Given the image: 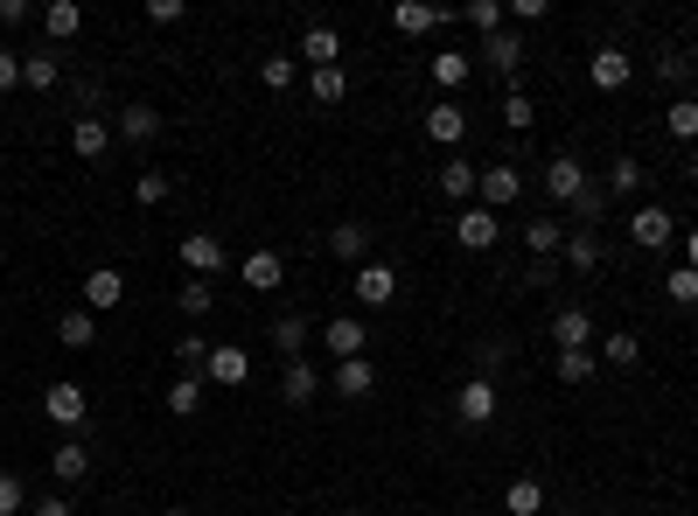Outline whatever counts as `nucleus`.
Here are the masks:
<instances>
[{"label":"nucleus","mask_w":698,"mask_h":516,"mask_svg":"<svg viewBox=\"0 0 698 516\" xmlns=\"http://www.w3.org/2000/svg\"><path fill=\"white\" fill-rule=\"evenodd\" d=\"M670 238H678V217H670L663 202H636V210H629V245H642V251H663Z\"/></svg>","instance_id":"obj_1"},{"label":"nucleus","mask_w":698,"mask_h":516,"mask_svg":"<svg viewBox=\"0 0 698 516\" xmlns=\"http://www.w3.org/2000/svg\"><path fill=\"white\" fill-rule=\"evenodd\" d=\"M230 266V251H224V238L217 230H189L183 238V272H196V279H217Z\"/></svg>","instance_id":"obj_2"},{"label":"nucleus","mask_w":698,"mask_h":516,"mask_svg":"<svg viewBox=\"0 0 698 516\" xmlns=\"http://www.w3.org/2000/svg\"><path fill=\"white\" fill-rule=\"evenodd\" d=\"M350 287H356V300H364V307H392L399 300V272L384 266V258H364V266L350 272Z\"/></svg>","instance_id":"obj_3"},{"label":"nucleus","mask_w":698,"mask_h":516,"mask_svg":"<svg viewBox=\"0 0 698 516\" xmlns=\"http://www.w3.org/2000/svg\"><path fill=\"white\" fill-rule=\"evenodd\" d=\"M203 384H217V391H238V384H252V356L238 343H217L210 364H203Z\"/></svg>","instance_id":"obj_4"},{"label":"nucleus","mask_w":698,"mask_h":516,"mask_svg":"<svg viewBox=\"0 0 698 516\" xmlns=\"http://www.w3.org/2000/svg\"><path fill=\"white\" fill-rule=\"evenodd\" d=\"M454 419L461 426H489V419H497V377H469V384H461V391H454Z\"/></svg>","instance_id":"obj_5"},{"label":"nucleus","mask_w":698,"mask_h":516,"mask_svg":"<svg viewBox=\"0 0 698 516\" xmlns=\"http://www.w3.org/2000/svg\"><path fill=\"white\" fill-rule=\"evenodd\" d=\"M524 57H531V49H524V36H517V29L482 36V63L497 70V77H510V85H517V70H524Z\"/></svg>","instance_id":"obj_6"},{"label":"nucleus","mask_w":698,"mask_h":516,"mask_svg":"<svg viewBox=\"0 0 698 516\" xmlns=\"http://www.w3.org/2000/svg\"><path fill=\"white\" fill-rule=\"evenodd\" d=\"M42 411H49V419H57V426H85V411H91V391H85V384H49V391H42Z\"/></svg>","instance_id":"obj_7"},{"label":"nucleus","mask_w":698,"mask_h":516,"mask_svg":"<svg viewBox=\"0 0 698 516\" xmlns=\"http://www.w3.org/2000/svg\"><path fill=\"white\" fill-rule=\"evenodd\" d=\"M454 238H461V251H489V245L503 238V217L482 210V202H469V210H461V224H454Z\"/></svg>","instance_id":"obj_8"},{"label":"nucleus","mask_w":698,"mask_h":516,"mask_svg":"<svg viewBox=\"0 0 698 516\" xmlns=\"http://www.w3.org/2000/svg\"><path fill=\"white\" fill-rule=\"evenodd\" d=\"M106 147H112V126L98 119V112H77L70 119V153H77V161H106Z\"/></svg>","instance_id":"obj_9"},{"label":"nucleus","mask_w":698,"mask_h":516,"mask_svg":"<svg viewBox=\"0 0 698 516\" xmlns=\"http://www.w3.org/2000/svg\"><path fill=\"white\" fill-rule=\"evenodd\" d=\"M587 77L601 91H629V77H636V63H629V49H615V42H601L593 49V63H587Z\"/></svg>","instance_id":"obj_10"},{"label":"nucleus","mask_w":698,"mask_h":516,"mask_svg":"<svg viewBox=\"0 0 698 516\" xmlns=\"http://www.w3.org/2000/svg\"><path fill=\"white\" fill-rule=\"evenodd\" d=\"M364 343H371V328L356 321V315H335V321L322 328V349L335 356V364H350V356H364Z\"/></svg>","instance_id":"obj_11"},{"label":"nucleus","mask_w":698,"mask_h":516,"mask_svg":"<svg viewBox=\"0 0 698 516\" xmlns=\"http://www.w3.org/2000/svg\"><path fill=\"white\" fill-rule=\"evenodd\" d=\"M126 300V272L119 266H91L85 272V307H91V315H106V307H119Z\"/></svg>","instance_id":"obj_12"},{"label":"nucleus","mask_w":698,"mask_h":516,"mask_svg":"<svg viewBox=\"0 0 698 516\" xmlns=\"http://www.w3.org/2000/svg\"><path fill=\"white\" fill-rule=\"evenodd\" d=\"M545 189H552V202H573V196L587 189L580 153H552V161H545Z\"/></svg>","instance_id":"obj_13"},{"label":"nucleus","mask_w":698,"mask_h":516,"mask_svg":"<svg viewBox=\"0 0 698 516\" xmlns=\"http://www.w3.org/2000/svg\"><path fill=\"white\" fill-rule=\"evenodd\" d=\"M238 272H245L252 294H279V287H287V258H279V251H252Z\"/></svg>","instance_id":"obj_14"},{"label":"nucleus","mask_w":698,"mask_h":516,"mask_svg":"<svg viewBox=\"0 0 698 516\" xmlns=\"http://www.w3.org/2000/svg\"><path fill=\"white\" fill-rule=\"evenodd\" d=\"M482 210H510V202L517 196H524V175H517V168H482Z\"/></svg>","instance_id":"obj_15"},{"label":"nucleus","mask_w":698,"mask_h":516,"mask_svg":"<svg viewBox=\"0 0 698 516\" xmlns=\"http://www.w3.org/2000/svg\"><path fill=\"white\" fill-rule=\"evenodd\" d=\"M301 63H315V70H335V63H343V36H335L328 21H315V29L301 36Z\"/></svg>","instance_id":"obj_16"},{"label":"nucleus","mask_w":698,"mask_h":516,"mask_svg":"<svg viewBox=\"0 0 698 516\" xmlns=\"http://www.w3.org/2000/svg\"><path fill=\"white\" fill-rule=\"evenodd\" d=\"M426 140H441V147H461V140H469V112H461L454 98H441V106L426 112Z\"/></svg>","instance_id":"obj_17"},{"label":"nucleus","mask_w":698,"mask_h":516,"mask_svg":"<svg viewBox=\"0 0 698 516\" xmlns=\"http://www.w3.org/2000/svg\"><path fill=\"white\" fill-rule=\"evenodd\" d=\"M552 343L559 349H593V315L587 307H559L552 315Z\"/></svg>","instance_id":"obj_18"},{"label":"nucleus","mask_w":698,"mask_h":516,"mask_svg":"<svg viewBox=\"0 0 698 516\" xmlns=\"http://www.w3.org/2000/svg\"><path fill=\"white\" fill-rule=\"evenodd\" d=\"M328 391H343V398H371V391H377V370H371V356H350V364H335Z\"/></svg>","instance_id":"obj_19"},{"label":"nucleus","mask_w":698,"mask_h":516,"mask_svg":"<svg viewBox=\"0 0 698 516\" xmlns=\"http://www.w3.org/2000/svg\"><path fill=\"white\" fill-rule=\"evenodd\" d=\"M112 133H119L126 147H147L154 133H161V112H154V106H126V112L112 119Z\"/></svg>","instance_id":"obj_20"},{"label":"nucleus","mask_w":698,"mask_h":516,"mask_svg":"<svg viewBox=\"0 0 698 516\" xmlns=\"http://www.w3.org/2000/svg\"><path fill=\"white\" fill-rule=\"evenodd\" d=\"M328 251L343 258V266H364V258H371V224H335L328 230Z\"/></svg>","instance_id":"obj_21"},{"label":"nucleus","mask_w":698,"mask_h":516,"mask_svg":"<svg viewBox=\"0 0 698 516\" xmlns=\"http://www.w3.org/2000/svg\"><path fill=\"white\" fill-rule=\"evenodd\" d=\"M503 509H510V516H545V482H538V475H517V482L503 488Z\"/></svg>","instance_id":"obj_22"},{"label":"nucleus","mask_w":698,"mask_h":516,"mask_svg":"<svg viewBox=\"0 0 698 516\" xmlns=\"http://www.w3.org/2000/svg\"><path fill=\"white\" fill-rule=\"evenodd\" d=\"M42 29L57 36V42H77V36H85V8H77V0H49V8H42Z\"/></svg>","instance_id":"obj_23"},{"label":"nucleus","mask_w":698,"mask_h":516,"mask_svg":"<svg viewBox=\"0 0 698 516\" xmlns=\"http://www.w3.org/2000/svg\"><path fill=\"white\" fill-rule=\"evenodd\" d=\"M21 85H29V91H57V85H63L57 49H36V57H21Z\"/></svg>","instance_id":"obj_24"},{"label":"nucleus","mask_w":698,"mask_h":516,"mask_svg":"<svg viewBox=\"0 0 698 516\" xmlns=\"http://www.w3.org/2000/svg\"><path fill=\"white\" fill-rule=\"evenodd\" d=\"M441 8H420V0H399V8H392V29L399 36H433V29H441Z\"/></svg>","instance_id":"obj_25"},{"label":"nucleus","mask_w":698,"mask_h":516,"mask_svg":"<svg viewBox=\"0 0 698 516\" xmlns=\"http://www.w3.org/2000/svg\"><path fill=\"white\" fill-rule=\"evenodd\" d=\"M203 391H210V384H203V377H175L168 391H161V405L175 411V419H196V411H203Z\"/></svg>","instance_id":"obj_26"},{"label":"nucleus","mask_w":698,"mask_h":516,"mask_svg":"<svg viewBox=\"0 0 698 516\" xmlns=\"http://www.w3.org/2000/svg\"><path fill=\"white\" fill-rule=\"evenodd\" d=\"M307 343H315V328H307L301 315H279V321H273V349L287 356V364H301V349H307Z\"/></svg>","instance_id":"obj_27"},{"label":"nucleus","mask_w":698,"mask_h":516,"mask_svg":"<svg viewBox=\"0 0 698 516\" xmlns=\"http://www.w3.org/2000/svg\"><path fill=\"white\" fill-rule=\"evenodd\" d=\"M57 343L63 349H91L98 343V315H91V307H70V315L57 321Z\"/></svg>","instance_id":"obj_28"},{"label":"nucleus","mask_w":698,"mask_h":516,"mask_svg":"<svg viewBox=\"0 0 698 516\" xmlns=\"http://www.w3.org/2000/svg\"><path fill=\"white\" fill-rule=\"evenodd\" d=\"M315 391H322V370L307 364V356H301V364H287V377H279V398H287V405H307Z\"/></svg>","instance_id":"obj_29"},{"label":"nucleus","mask_w":698,"mask_h":516,"mask_svg":"<svg viewBox=\"0 0 698 516\" xmlns=\"http://www.w3.org/2000/svg\"><path fill=\"white\" fill-rule=\"evenodd\" d=\"M524 245H531V258H538V266H545V258H559V245H566L559 217H531V224H524Z\"/></svg>","instance_id":"obj_30"},{"label":"nucleus","mask_w":698,"mask_h":516,"mask_svg":"<svg viewBox=\"0 0 698 516\" xmlns=\"http://www.w3.org/2000/svg\"><path fill=\"white\" fill-rule=\"evenodd\" d=\"M49 475H57L63 488H70V482H85V475H91V447H77V440H63L57 454H49Z\"/></svg>","instance_id":"obj_31"},{"label":"nucleus","mask_w":698,"mask_h":516,"mask_svg":"<svg viewBox=\"0 0 698 516\" xmlns=\"http://www.w3.org/2000/svg\"><path fill=\"white\" fill-rule=\"evenodd\" d=\"M642 182H650V168H642L636 153H622V161L608 168V182H601V189H608V196H642Z\"/></svg>","instance_id":"obj_32"},{"label":"nucleus","mask_w":698,"mask_h":516,"mask_svg":"<svg viewBox=\"0 0 698 516\" xmlns=\"http://www.w3.org/2000/svg\"><path fill=\"white\" fill-rule=\"evenodd\" d=\"M482 189V168H469V161H461V153H454V161L441 168V196H454V202H469Z\"/></svg>","instance_id":"obj_33"},{"label":"nucleus","mask_w":698,"mask_h":516,"mask_svg":"<svg viewBox=\"0 0 698 516\" xmlns=\"http://www.w3.org/2000/svg\"><path fill=\"white\" fill-rule=\"evenodd\" d=\"M559 258H566L573 272H593V266H601V238H593V230H573V238L559 245Z\"/></svg>","instance_id":"obj_34"},{"label":"nucleus","mask_w":698,"mask_h":516,"mask_svg":"<svg viewBox=\"0 0 698 516\" xmlns=\"http://www.w3.org/2000/svg\"><path fill=\"white\" fill-rule=\"evenodd\" d=\"M663 133L670 140H698V98H670L663 106Z\"/></svg>","instance_id":"obj_35"},{"label":"nucleus","mask_w":698,"mask_h":516,"mask_svg":"<svg viewBox=\"0 0 698 516\" xmlns=\"http://www.w3.org/2000/svg\"><path fill=\"white\" fill-rule=\"evenodd\" d=\"M601 217H608V189H601V182H587V189L573 196V230H593Z\"/></svg>","instance_id":"obj_36"},{"label":"nucleus","mask_w":698,"mask_h":516,"mask_svg":"<svg viewBox=\"0 0 698 516\" xmlns=\"http://www.w3.org/2000/svg\"><path fill=\"white\" fill-rule=\"evenodd\" d=\"M593 370H601L593 349H559V384H593Z\"/></svg>","instance_id":"obj_37"},{"label":"nucleus","mask_w":698,"mask_h":516,"mask_svg":"<svg viewBox=\"0 0 698 516\" xmlns=\"http://www.w3.org/2000/svg\"><path fill=\"white\" fill-rule=\"evenodd\" d=\"M307 91H315L322 106H343V98H350V70H343V63H335V70H315V77H307Z\"/></svg>","instance_id":"obj_38"},{"label":"nucleus","mask_w":698,"mask_h":516,"mask_svg":"<svg viewBox=\"0 0 698 516\" xmlns=\"http://www.w3.org/2000/svg\"><path fill=\"white\" fill-rule=\"evenodd\" d=\"M497 112H503V126H510V133H531V119H538V106H531V98L517 91V85L503 91V106H497Z\"/></svg>","instance_id":"obj_39"},{"label":"nucleus","mask_w":698,"mask_h":516,"mask_svg":"<svg viewBox=\"0 0 698 516\" xmlns=\"http://www.w3.org/2000/svg\"><path fill=\"white\" fill-rule=\"evenodd\" d=\"M469 70H475V63L461 57V49H441V57H433V85H448V91H454V85H469Z\"/></svg>","instance_id":"obj_40"},{"label":"nucleus","mask_w":698,"mask_h":516,"mask_svg":"<svg viewBox=\"0 0 698 516\" xmlns=\"http://www.w3.org/2000/svg\"><path fill=\"white\" fill-rule=\"evenodd\" d=\"M663 300L698 307V272H691V266H670V272H663Z\"/></svg>","instance_id":"obj_41"},{"label":"nucleus","mask_w":698,"mask_h":516,"mask_svg":"<svg viewBox=\"0 0 698 516\" xmlns=\"http://www.w3.org/2000/svg\"><path fill=\"white\" fill-rule=\"evenodd\" d=\"M636 356H642V343H636V335L622 328V335H601V364H615V370H629L636 364Z\"/></svg>","instance_id":"obj_42"},{"label":"nucleus","mask_w":698,"mask_h":516,"mask_svg":"<svg viewBox=\"0 0 698 516\" xmlns=\"http://www.w3.org/2000/svg\"><path fill=\"white\" fill-rule=\"evenodd\" d=\"M175 300H183V315H189V321H203V315H210V307H217L210 279H183V294H175Z\"/></svg>","instance_id":"obj_43"},{"label":"nucleus","mask_w":698,"mask_h":516,"mask_svg":"<svg viewBox=\"0 0 698 516\" xmlns=\"http://www.w3.org/2000/svg\"><path fill=\"white\" fill-rule=\"evenodd\" d=\"M175 364H183V377H196L210 364V343H203V335H175Z\"/></svg>","instance_id":"obj_44"},{"label":"nucleus","mask_w":698,"mask_h":516,"mask_svg":"<svg viewBox=\"0 0 698 516\" xmlns=\"http://www.w3.org/2000/svg\"><path fill=\"white\" fill-rule=\"evenodd\" d=\"M258 85L266 91H294V57H266L258 63Z\"/></svg>","instance_id":"obj_45"},{"label":"nucleus","mask_w":698,"mask_h":516,"mask_svg":"<svg viewBox=\"0 0 698 516\" xmlns=\"http://www.w3.org/2000/svg\"><path fill=\"white\" fill-rule=\"evenodd\" d=\"M134 196H140V202H147V210H154V202H168V196H175V182H168V175H161V168H147V175H140V182H134Z\"/></svg>","instance_id":"obj_46"},{"label":"nucleus","mask_w":698,"mask_h":516,"mask_svg":"<svg viewBox=\"0 0 698 516\" xmlns=\"http://www.w3.org/2000/svg\"><path fill=\"white\" fill-rule=\"evenodd\" d=\"M503 21H510V14L497 8V0H469V29H482V36H497V29H503Z\"/></svg>","instance_id":"obj_47"},{"label":"nucleus","mask_w":698,"mask_h":516,"mask_svg":"<svg viewBox=\"0 0 698 516\" xmlns=\"http://www.w3.org/2000/svg\"><path fill=\"white\" fill-rule=\"evenodd\" d=\"M21 509H29V488H21V475L0 468V516H21Z\"/></svg>","instance_id":"obj_48"},{"label":"nucleus","mask_w":698,"mask_h":516,"mask_svg":"<svg viewBox=\"0 0 698 516\" xmlns=\"http://www.w3.org/2000/svg\"><path fill=\"white\" fill-rule=\"evenodd\" d=\"M657 70H663V85H685V77H691V57H685V49H670Z\"/></svg>","instance_id":"obj_49"},{"label":"nucleus","mask_w":698,"mask_h":516,"mask_svg":"<svg viewBox=\"0 0 698 516\" xmlns=\"http://www.w3.org/2000/svg\"><path fill=\"white\" fill-rule=\"evenodd\" d=\"M29 516H77V503H70V496H36Z\"/></svg>","instance_id":"obj_50"},{"label":"nucleus","mask_w":698,"mask_h":516,"mask_svg":"<svg viewBox=\"0 0 698 516\" xmlns=\"http://www.w3.org/2000/svg\"><path fill=\"white\" fill-rule=\"evenodd\" d=\"M21 21H36L29 0H0V29H21Z\"/></svg>","instance_id":"obj_51"},{"label":"nucleus","mask_w":698,"mask_h":516,"mask_svg":"<svg viewBox=\"0 0 698 516\" xmlns=\"http://www.w3.org/2000/svg\"><path fill=\"white\" fill-rule=\"evenodd\" d=\"M21 85V57H14V49H0V91H14Z\"/></svg>","instance_id":"obj_52"},{"label":"nucleus","mask_w":698,"mask_h":516,"mask_svg":"<svg viewBox=\"0 0 698 516\" xmlns=\"http://www.w3.org/2000/svg\"><path fill=\"white\" fill-rule=\"evenodd\" d=\"M503 364H510V343H482V377L503 370Z\"/></svg>","instance_id":"obj_53"},{"label":"nucleus","mask_w":698,"mask_h":516,"mask_svg":"<svg viewBox=\"0 0 698 516\" xmlns=\"http://www.w3.org/2000/svg\"><path fill=\"white\" fill-rule=\"evenodd\" d=\"M510 14H517V29H531V21H545V0H517Z\"/></svg>","instance_id":"obj_54"},{"label":"nucleus","mask_w":698,"mask_h":516,"mask_svg":"<svg viewBox=\"0 0 698 516\" xmlns=\"http://www.w3.org/2000/svg\"><path fill=\"white\" fill-rule=\"evenodd\" d=\"M147 14H154V21H161V29H168V21H183L189 8H183V0H154V8H147Z\"/></svg>","instance_id":"obj_55"},{"label":"nucleus","mask_w":698,"mask_h":516,"mask_svg":"<svg viewBox=\"0 0 698 516\" xmlns=\"http://www.w3.org/2000/svg\"><path fill=\"white\" fill-rule=\"evenodd\" d=\"M685 266H691V272H698V224H691V230H685Z\"/></svg>","instance_id":"obj_56"},{"label":"nucleus","mask_w":698,"mask_h":516,"mask_svg":"<svg viewBox=\"0 0 698 516\" xmlns=\"http://www.w3.org/2000/svg\"><path fill=\"white\" fill-rule=\"evenodd\" d=\"M691 182H698V153H691Z\"/></svg>","instance_id":"obj_57"},{"label":"nucleus","mask_w":698,"mask_h":516,"mask_svg":"<svg viewBox=\"0 0 698 516\" xmlns=\"http://www.w3.org/2000/svg\"><path fill=\"white\" fill-rule=\"evenodd\" d=\"M161 516H189V509H161Z\"/></svg>","instance_id":"obj_58"},{"label":"nucleus","mask_w":698,"mask_h":516,"mask_svg":"<svg viewBox=\"0 0 698 516\" xmlns=\"http://www.w3.org/2000/svg\"><path fill=\"white\" fill-rule=\"evenodd\" d=\"M350 516H371V509H350Z\"/></svg>","instance_id":"obj_59"}]
</instances>
